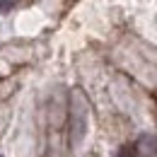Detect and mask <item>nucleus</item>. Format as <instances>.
<instances>
[{
    "mask_svg": "<svg viewBox=\"0 0 157 157\" xmlns=\"http://www.w3.org/2000/svg\"><path fill=\"white\" fill-rule=\"evenodd\" d=\"M0 157H2V155H0Z\"/></svg>",
    "mask_w": 157,
    "mask_h": 157,
    "instance_id": "4",
    "label": "nucleus"
},
{
    "mask_svg": "<svg viewBox=\"0 0 157 157\" xmlns=\"http://www.w3.org/2000/svg\"><path fill=\"white\" fill-rule=\"evenodd\" d=\"M116 157H138V150H136V145H123V147H118Z\"/></svg>",
    "mask_w": 157,
    "mask_h": 157,
    "instance_id": "2",
    "label": "nucleus"
},
{
    "mask_svg": "<svg viewBox=\"0 0 157 157\" xmlns=\"http://www.w3.org/2000/svg\"><path fill=\"white\" fill-rule=\"evenodd\" d=\"M133 145L138 150V157H157V136L152 133H143Z\"/></svg>",
    "mask_w": 157,
    "mask_h": 157,
    "instance_id": "1",
    "label": "nucleus"
},
{
    "mask_svg": "<svg viewBox=\"0 0 157 157\" xmlns=\"http://www.w3.org/2000/svg\"><path fill=\"white\" fill-rule=\"evenodd\" d=\"M12 7H15V2H0V12H7Z\"/></svg>",
    "mask_w": 157,
    "mask_h": 157,
    "instance_id": "3",
    "label": "nucleus"
}]
</instances>
